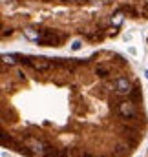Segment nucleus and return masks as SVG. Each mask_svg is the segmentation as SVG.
<instances>
[{
  "label": "nucleus",
  "mask_w": 148,
  "mask_h": 157,
  "mask_svg": "<svg viewBox=\"0 0 148 157\" xmlns=\"http://www.w3.org/2000/svg\"><path fill=\"white\" fill-rule=\"evenodd\" d=\"M117 113L123 119H135L137 117V108L132 101H123L117 104Z\"/></svg>",
  "instance_id": "nucleus-1"
},
{
  "label": "nucleus",
  "mask_w": 148,
  "mask_h": 157,
  "mask_svg": "<svg viewBox=\"0 0 148 157\" xmlns=\"http://www.w3.org/2000/svg\"><path fill=\"white\" fill-rule=\"evenodd\" d=\"M24 62L26 64H29L33 70H37V71H48L53 64L48 60V59H44V57H26L24 59Z\"/></svg>",
  "instance_id": "nucleus-2"
},
{
  "label": "nucleus",
  "mask_w": 148,
  "mask_h": 157,
  "mask_svg": "<svg viewBox=\"0 0 148 157\" xmlns=\"http://www.w3.org/2000/svg\"><path fill=\"white\" fill-rule=\"evenodd\" d=\"M60 40H62V37L57 35L55 31H42L38 35L37 42L40 46H57V44H60Z\"/></svg>",
  "instance_id": "nucleus-3"
},
{
  "label": "nucleus",
  "mask_w": 148,
  "mask_h": 157,
  "mask_svg": "<svg viewBox=\"0 0 148 157\" xmlns=\"http://www.w3.org/2000/svg\"><path fill=\"white\" fill-rule=\"evenodd\" d=\"M113 88H115V91H117L119 95H128V93H132V84H130V80L126 77L115 78Z\"/></svg>",
  "instance_id": "nucleus-4"
},
{
  "label": "nucleus",
  "mask_w": 148,
  "mask_h": 157,
  "mask_svg": "<svg viewBox=\"0 0 148 157\" xmlns=\"http://www.w3.org/2000/svg\"><path fill=\"white\" fill-rule=\"evenodd\" d=\"M26 144H28V148H31L33 154H38V155H46L49 150V146H46L42 141H37V139H28Z\"/></svg>",
  "instance_id": "nucleus-5"
},
{
  "label": "nucleus",
  "mask_w": 148,
  "mask_h": 157,
  "mask_svg": "<svg viewBox=\"0 0 148 157\" xmlns=\"http://www.w3.org/2000/svg\"><path fill=\"white\" fill-rule=\"evenodd\" d=\"M123 18H124V15H123L121 11H117V13H115V15L111 17V24H113V26H121Z\"/></svg>",
  "instance_id": "nucleus-6"
},
{
  "label": "nucleus",
  "mask_w": 148,
  "mask_h": 157,
  "mask_svg": "<svg viewBox=\"0 0 148 157\" xmlns=\"http://www.w3.org/2000/svg\"><path fill=\"white\" fill-rule=\"evenodd\" d=\"M95 73H97L99 77H108V75H110V71H108V68H104V66H97V70H95Z\"/></svg>",
  "instance_id": "nucleus-7"
},
{
  "label": "nucleus",
  "mask_w": 148,
  "mask_h": 157,
  "mask_svg": "<svg viewBox=\"0 0 148 157\" xmlns=\"http://www.w3.org/2000/svg\"><path fill=\"white\" fill-rule=\"evenodd\" d=\"M2 144H4V146H13V139H11L6 132H2Z\"/></svg>",
  "instance_id": "nucleus-8"
},
{
  "label": "nucleus",
  "mask_w": 148,
  "mask_h": 157,
  "mask_svg": "<svg viewBox=\"0 0 148 157\" xmlns=\"http://www.w3.org/2000/svg\"><path fill=\"white\" fill-rule=\"evenodd\" d=\"M2 60H4V64H15V62H17L13 55H4V57H2Z\"/></svg>",
  "instance_id": "nucleus-9"
},
{
  "label": "nucleus",
  "mask_w": 148,
  "mask_h": 157,
  "mask_svg": "<svg viewBox=\"0 0 148 157\" xmlns=\"http://www.w3.org/2000/svg\"><path fill=\"white\" fill-rule=\"evenodd\" d=\"M117 152L119 154H128L130 148H128V144H117Z\"/></svg>",
  "instance_id": "nucleus-10"
},
{
  "label": "nucleus",
  "mask_w": 148,
  "mask_h": 157,
  "mask_svg": "<svg viewBox=\"0 0 148 157\" xmlns=\"http://www.w3.org/2000/svg\"><path fill=\"white\" fill-rule=\"evenodd\" d=\"M24 33H26V37H28V39H31V40H37L38 39V33H35L33 29H28V31H24Z\"/></svg>",
  "instance_id": "nucleus-11"
},
{
  "label": "nucleus",
  "mask_w": 148,
  "mask_h": 157,
  "mask_svg": "<svg viewBox=\"0 0 148 157\" xmlns=\"http://www.w3.org/2000/svg\"><path fill=\"white\" fill-rule=\"evenodd\" d=\"M141 15H143V17H146V18H148V2H145V6L141 7Z\"/></svg>",
  "instance_id": "nucleus-12"
},
{
  "label": "nucleus",
  "mask_w": 148,
  "mask_h": 157,
  "mask_svg": "<svg viewBox=\"0 0 148 157\" xmlns=\"http://www.w3.org/2000/svg\"><path fill=\"white\" fill-rule=\"evenodd\" d=\"M80 46H82V44H80L79 40H75V42H73V46H72V49H73V51H77V49H80Z\"/></svg>",
  "instance_id": "nucleus-13"
},
{
  "label": "nucleus",
  "mask_w": 148,
  "mask_h": 157,
  "mask_svg": "<svg viewBox=\"0 0 148 157\" xmlns=\"http://www.w3.org/2000/svg\"><path fill=\"white\" fill-rule=\"evenodd\" d=\"M66 2H80V0H66Z\"/></svg>",
  "instance_id": "nucleus-14"
},
{
  "label": "nucleus",
  "mask_w": 148,
  "mask_h": 157,
  "mask_svg": "<svg viewBox=\"0 0 148 157\" xmlns=\"http://www.w3.org/2000/svg\"><path fill=\"white\" fill-rule=\"evenodd\" d=\"M145 77H146V78H148V71H145Z\"/></svg>",
  "instance_id": "nucleus-15"
},
{
  "label": "nucleus",
  "mask_w": 148,
  "mask_h": 157,
  "mask_svg": "<svg viewBox=\"0 0 148 157\" xmlns=\"http://www.w3.org/2000/svg\"><path fill=\"white\" fill-rule=\"evenodd\" d=\"M103 2H106V0H103Z\"/></svg>",
  "instance_id": "nucleus-16"
}]
</instances>
